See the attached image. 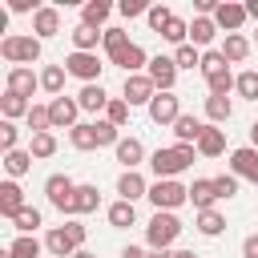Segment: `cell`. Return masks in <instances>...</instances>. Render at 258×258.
<instances>
[{
  "mask_svg": "<svg viewBox=\"0 0 258 258\" xmlns=\"http://www.w3.org/2000/svg\"><path fill=\"white\" fill-rule=\"evenodd\" d=\"M198 157V145H169V149H153L149 153V169L157 173V181H169L177 177L181 169H189Z\"/></svg>",
  "mask_w": 258,
  "mask_h": 258,
  "instance_id": "6da1fadb",
  "label": "cell"
},
{
  "mask_svg": "<svg viewBox=\"0 0 258 258\" xmlns=\"http://www.w3.org/2000/svg\"><path fill=\"white\" fill-rule=\"evenodd\" d=\"M0 56L12 64V69H28V64H36L40 60V40L28 32V36H20V32H8L4 40H0Z\"/></svg>",
  "mask_w": 258,
  "mask_h": 258,
  "instance_id": "7a4b0ae2",
  "label": "cell"
},
{
  "mask_svg": "<svg viewBox=\"0 0 258 258\" xmlns=\"http://www.w3.org/2000/svg\"><path fill=\"white\" fill-rule=\"evenodd\" d=\"M181 222H177V214H169V210H157L153 218H149V226H145V242H149V250H169L177 238H181Z\"/></svg>",
  "mask_w": 258,
  "mask_h": 258,
  "instance_id": "3957f363",
  "label": "cell"
},
{
  "mask_svg": "<svg viewBox=\"0 0 258 258\" xmlns=\"http://www.w3.org/2000/svg\"><path fill=\"white\" fill-rule=\"evenodd\" d=\"M44 194H48V206H52V210H60V214H69V218H73L77 181H73L69 173H48V177H44Z\"/></svg>",
  "mask_w": 258,
  "mask_h": 258,
  "instance_id": "277c9868",
  "label": "cell"
},
{
  "mask_svg": "<svg viewBox=\"0 0 258 258\" xmlns=\"http://www.w3.org/2000/svg\"><path fill=\"white\" fill-rule=\"evenodd\" d=\"M149 202L157 206V210H177V206H185L189 202V185H181L177 177H169V181H153L149 185Z\"/></svg>",
  "mask_w": 258,
  "mask_h": 258,
  "instance_id": "5b68a950",
  "label": "cell"
},
{
  "mask_svg": "<svg viewBox=\"0 0 258 258\" xmlns=\"http://www.w3.org/2000/svg\"><path fill=\"white\" fill-rule=\"evenodd\" d=\"M64 69H69V77H77V81H85V85H101V60H97V52H69L64 60H60Z\"/></svg>",
  "mask_w": 258,
  "mask_h": 258,
  "instance_id": "8992f818",
  "label": "cell"
},
{
  "mask_svg": "<svg viewBox=\"0 0 258 258\" xmlns=\"http://www.w3.org/2000/svg\"><path fill=\"white\" fill-rule=\"evenodd\" d=\"M145 77L157 85V93H173V85H177V60L173 56H149Z\"/></svg>",
  "mask_w": 258,
  "mask_h": 258,
  "instance_id": "52a82bcc",
  "label": "cell"
},
{
  "mask_svg": "<svg viewBox=\"0 0 258 258\" xmlns=\"http://www.w3.org/2000/svg\"><path fill=\"white\" fill-rule=\"evenodd\" d=\"M48 117H52V129H77L81 121V101L77 97H52L48 101Z\"/></svg>",
  "mask_w": 258,
  "mask_h": 258,
  "instance_id": "ba28073f",
  "label": "cell"
},
{
  "mask_svg": "<svg viewBox=\"0 0 258 258\" xmlns=\"http://www.w3.org/2000/svg\"><path fill=\"white\" fill-rule=\"evenodd\" d=\"M109 64H117V69H125V77H133V73H141V69H149V56H145V48L141 44H125V48H117V52H109Z\"/></svg>",
  "mask_w": 258,
  "mask_h": 258,
  "instance_id": "9c48e42d",
  "label": "cell"
},
{
  "mask_svg": "<svg viewBox=\"0 0 258 258\" xmlns=\"http://www.w3.org/2000/svg\"><path fill=\"white\" fill-rule=\"evenodd\" d=\"M121 97H125L129 105H145V109H149V101L157 97V85H153L145 73H133V77H125V89H121Z\"/></svg>",
  "mask_w": 258,
  "mask_h": 258,
  "instance_id": "30bf717a",
  "label": "cell"
},
{
  "mask_svg": "<svg viewBox=\"0 0 258 258\" xmlns=\"http://www.w3.org/2000/svg\"><path fill=\"white\" fill-rule=\"evenodd\" d=\"M230 173H234L238 181L246 177V181H254V185H258V149H250V145L234 149V153H230Z\"/></svg>",
  "mask_w": 258,
  "mask_h": 258,
  "instance_id": "8fae6325",
  "label": "cell"
},
{
  "mask_svg": "<svg viewBox=\"0 0 258 258\" xmlns=\"http://www.w3.org/2000/svg\"><path fill=\"white\" fill-rule=\"evenodd\" d=\"M177 117H181V105H177L173 93H157V97L149 101V121H153V125H173Z\"/></svg>",
  "mask_w": 258,
  "mask_h": 258,
  "instance_id": "7c38bea8",
  "label": "cell"
},
{
  "mask_svg": "<svg viewBox=\"0 0 258 258\" xmlns=\"http://www.w3.org/2000/svg\"><path fill=\"white\" fill-rule=\"evenodd\" d=\"M246 20H250V16H246V4H234V0H222V4H218V12H214V24H218V28H226V36H230V32H238Z\"/></svg>",
  "mask_w": 258,
  "mask_h": 258,
  "instance_id": "4fadbf2b",
  "label": "cell"
},
{
  "mask_svg": "<svg viewBox=\"0 0 258 258\" xmlns=\"http://www.w3.org/2000/svg\"><path fill=\"white\" fill-rule=\"evenodd\" d=\"M36 89H40V73H32V69H8L4 93H16V97H28V101H32Z\"/></svg>",
  "mask_w": 258,
  "mask_h": 258,
  "instance_id": "5bb4252c",
  "label": "cell"
},
{
  "mask_svg": "<svg viewBox=\"0 0 258 258\" xmlns=\"http://www.w3.org/2000/svg\"><path fill=\"white\" fill-rule=\"evenodd\" d=\"M56 32H60V8L44 4V8L32 16V36H36V40H48V36H56Z\"/></svg>",
  "mask_w": 258,
  "mask_h": 258,
  "instance_id": "9a60e30c",
  "label": "cell"
},
{
  "mask_svg": "<svg viewBox=\"0 0 258 258\" xmlns=\"http://www.w3.org/2000/svg\"><path fill=\"white\" fill-rule=\"evenodd\" d=\"M117 194H121V202H137V198H149V181H145L137 169H125V173L117 177Z\"/></svg>",
  "mask_w": 258,
  "mask_h": 258,
  "instance_id": "2e32d148",
  "label": "cell"
},
{
  "mask_svg": "<svg viewBox=\"0 0 258 258\" xmlns=\"http://www.w3.org/2000/svg\"><path fill=\"white\" fill-rule=\"evenodd\" d=\"M20 210H24V189H20V181H12V177L0 181V214L12 222Z\"/></svg>",
  "mask_w": 258,
  "mask_h": 258,
  "instance_id": "e0dca14e",
  "label": "cell"
},
{
  "mask_svg": "<svg viewBox=\"0 0 258 258\" xmlns=\"http://www.w3.org/2000/svg\"><path fill=\"white\" fill-rule=\"evenodd\" d=\"M202 133H206V125H202L198 117H189V113H181V117L173 121V137H177V145H198Z\"/></svg>",
  "mask_w": 258,
  "mask_h": 258,
  "instance_id": "ac0fdd59",
  "label": "cell"
},
{
  "mask_svg": "<svg viewBox=\"0 0 258 258\" xmlns=\"http://www.w3.org/2000/svg\"><path fill=\"white\" fill-rule=\"evenodd\" d=\"M113 153H117V161H121L125 169H137V165L145 161V145H141L137 137H121V141L113 145Z\"/></svg>",
  "mask_w": 258,
  "mask_h": 258,
  "instance_id": "d6986e66",
  "label": "cell"
},
{
  "mask_svg": "<svg viewBox=\"0 0 258 258\" xmlns=\"http://www.w3.org/2000/svg\"><path fill=\"white\" fill-rule=\"evenodd\" d=\"M189 202H194L198 214H202V210H214V202H222L218 189H214V177H198V181L189 185Z\"/></svg>",
  "mask_w": 258,
  "mask_h": 258,
  "instance_id": "ffe728a7",
  "label": "cell"
},
{
  "mask_svg": "<svg viewBox=\"0 0 258 258\" xmlns=\"http://www.w3.org/2000/svg\"><path fill=\"white\" fill-rule=\"evenodd\" d=\"M44 250H48L52 258H73V254H77V242L69 238V230H64V226H56V230H48V234H44Z\"/></svg>",
  "mask_w": 258,
  "mask_h": 258,
  "instance_id": "44dd1931",
  "label": "cell"
},
{
  "mask_svg": "<svg viewBox=\"0 0 258 258\" xmlns=\"http://www.w3.org/2000/svg\"><path fill=\"white\" fill-rule=\"evenodd\" d=\"M214 36H218V24H214V16H194V20H189V44H194V48H206V44H214Z\"/></svg>",
  "mask_w": 258,
  "mask_h": 258,
  "instance_id": "7402d4cb",
  "label": "cell"
},
{
  "mask_svg": "<svg viewBox=\"0 0 258 258\" xmlns=\"http://www.w3.org/2000/svg\"><path fill=\"white\" fill-rule=\"evenodd\" d=\"M222 56H226V64H242L246 56H250V40L242 36V32H230L226 40H222V48H218Z\"/></svg>",
  "mask_w": 258,
  "mask_h": 258,
  "instance_id": "603a6c76",
  "label": "cell"
},
{
  "mask_svg": "<svg viewBox=\"0 0 258 258\" xmlns=\"http://www.w3.org/2000/svg\"><path fill=\"white\" fill-rule=\"evenodd\" d=\"M77 101H81V109H85V113H105L113 97H109L101 85H85V89L77 93Z\"/></svg>",
  "mask_w": 258,
  "mask_h": 258,
  "instance_id": "cb8c5ba5",
  "label": "cell"
},
{
  "mask_svg": "<svg viewBox=\"0 0 258 258\" xmlns=\"http://www.w3.org/2000/svg\"><path fill=\"white\" fill-rule=\"evenodd\" d=\"M69 141H73V149H81V153L101 149V137H97V125H93V121H81L77 129H69Z\"/></svg>",
  "mask_w": 258,
  "mask_h": 258,
  "instance_id": "d4e9b609",
  "label": "cell"
},
{
  "mask_svg": "<svg viewBox=\"0 0 258 258\" xmlns=\"http://www.w3.org/2000/svg\"><path fill=\"white\" fill-rule=\"evenodd\" d=\"M198 153H202V157H222V153H226V129L206 125V133H202V141H198Z\"/></svg>",
  "mask_w": 258,
  "mask_h": 258,
  "instance_id": "484cf974",
  "label": "cell"
},
{
  "mask_svg": "<svg viewBox=\"0 0 258 258\" xmlns=\"http://www.w3.org/2000/svg\"><path fill=\"white\" fill-rule=\"evenodd\" d=\"M109 12H113V4H109V0H89V4L81 8V24H89V28H97V32H105L101 24L109 20Z\"/></svg>",
  "mask_w": 258,
  "mask_h": 258,
  "instance_id": "4316f807",
  "label": "cell"
},
{
  "mask_svg": "<svg viewBox=\"0 0 258 258\" xmlns=\"http://www.w3.org/2000/svg\"><path fill=\"white\" fill-rule=\"evenodd\" d=\"M64 77H69L64 64H44L40 69V89L52 93V97H64Z\"/></svg>",
  "mask_w": 258,
  "mask_h": 258,
  "instance_id": "83f0119b",
  "label": "cell"
},
{
  "mask_svg": "<svg viewBox=\"0 0 258 258\" xmlns=\"http://www.w3.org/2000/svg\"><path fill=\"white\" fill-rule=\"evenodd\" d=\"M69 36H73V52H97V40H105V32H97L89 24H77Z\"/></svg>",
  "mask_w": 258,
  "mask_h": 258,
  "instance_id": "f1b7e54d",
  "label": "cell"
},
{
  "mask_svg": "<svg viewBox=\"0 0 258 258\" xmlns=\"http://www.w3.org/2000/svg\"><path fill=\"white\" fill-rule=\"evenodd\" d=\"M40 250H44V242H36V234H20L4 250V258H40Z\"/></svg>",
  "mask_w": 258,
  "mask_h": 258,
  "instance_id": "f546056e",
  "label": "cell"
},
{
  "mask_svg": "<svg viewBox=\"0 0 258 258\" xmlns=\"http://www.w3.org/2000/svg\"><path fill=\"white\" fill-rule=\"evenodd\" d=\"M32 161H36V157H32L28 149H12V153H4V169H8V177H12V181H16V177H24V173L32 169Z\"/></svg>",
  "mask_w": 258,
  "mask_h": 258,
  "instance_id": "4dcf8cb0",
  "label": "cell"
},
{
  "mask_svg": "<svg viewBox=\"0 0 258 258\" xmlns=\"http://www.w3.org/2000/svg\"><path fill=\"white\" fill-rule=\"evenodd\" d=\"M28 109H32V101H28V97H16V93H4V97H0V113H4V121L28 117Z\"/></svg>",
  "mask_w": 258,
  "mask_h": 258,
  "instance_id": "1f68e13d",
  "label": "cell"
},
{
  "mask_svg": "<svg viewBox=\"0 0 258 258\" xmlns=\"http://www.w3.org/2000/svg\"><path fill=\"white\" fill-rule=\"evenodd\" d=\"M101 206V194H97V185H77V202H73V218H81V214H93Z\"/></svg>",
  "mask_w": 258,
  "mask_h": 258,
  "instance_id": "d6a6232c",
  "label": "cell"
},
{
  "mask_svg": "<svg viewBox=\"0 0 258 258\" xmlns=\"http://www.w3.org/2000/svg\"><path fill=\"white\" fill-rule=\"evenodd\" d=\"M105 218H109V226H117V230H129V226L137 222V210H133V202H113Z\"/></svg>",
  "mask_w": 258,
  "mask_h": 258,
  "instance_id": "836d02e7",
  "label": "cell"
},
{
  "mask_svg": "<svg viewBox=\"0 0 258 258\" xmlns=\"http://www.w3.org/2000/svg\"><path fill=\"white\" fill-rule=\"evenodd\" d=\"M230 113H234V105H230V97H206V117L214 121V125H226L230 121Z\"/></svg>",
  "mask_w": 258,
  "mask_h": 258,
  "instance_id": "e575fe53",
  "label": "cell"
},
{
  "mask_svg": "<svg viewBox=\"0 0 258 258\" xmlns=\"http://www.w3.org/2000/svg\"><path fill=\"white\" fill-rule=\"evenodd\" d=\"M226 230V218L218 214V210H202L198 214V234H206V238H218Z\"/></svg>",
  "mask_w": 258,
  "mask_h": 258,
  "instance_id": "d590c367",
  "label": "cell"
},
{
  "mask_svg": "<svg viewBox=\"0 0 258 258\" xmlns=\"http://www.w3.org/2000/svg\"><path fill=\"white\" fill-rule=\"evenodd\" d=\"M24 121H28L32 137H36V133H52V117H48V105H32Z\"/></svg>",
  "mask_w": 258,
  "mask_h": 258,
  "instance_id": "8d00e7d4",
  "label": "cell"
},
{
  "mask_svg": "<svg viewBox=\"0 0 258 258\" xmlns=\"http://www.w3.org/2000/svg\"><path fill=\"white\" fill-rule=\"evenodd\" d=\"M28 153H32L36 161H44V157H52V153H56V137H52V133H36V137L28 141Z\"/></svg>",
  "mask_w": 258,
  "mask_h": 258,
  "instance_id": "74e56055",
  "label": "cell"
},
{
  "mask_svg": "<svg viewBox=\"0 0 258 258\" xmlns=\"http://www.w3.org/2000/svg\"><path fill=\"white\" fill-rule=\"evenodd\" d=\"M234 89H238V97H246V101H258V69H246V73H238Z\"/></svg>",
  "mask_w": 258,
  "mask_h": 258,
  "instance_id": "f35d334b",
  "label": "cell"
},
{
  "mask_svg": "<svg viewBox=\"0 0 258 258\" xmlns=\"http://www.w3.org/2000/svg\"><path fill=\"white\" fill-rule=\"evenodd\" d=\"M161 36H165L169 44H177V48H181V44H189V24H185L181 16H173V20L165 24V32H161Z\"/></svg>",
  "mask_w": 258,
  "mask_h": 258,
  "instance_id": "ab89813d",
  "label": "cell"
},
{
  "mask_svg": "<svg viewBox=\"0 0 258 258\" xmlns=\"http://www.w3.org/2000/svg\"><path fill=\"white\" fill-rule=\"evenodd\" d=\"M129 109H133V105H129V101H125V97H113V101H109V109H105V121H109V125H117V129H121V125H125V121H129Z\"/></svg>",
  "mask_w": 258,
  "mask_h": 258,
  "instance_id": "60d3db41",
  "label": "cell"
},
{
  "mask_svg": "<svg viewBox=\"0 0 258 258\" xmlns=\"http://www.w3.org/2000/svg\"><path fill=\"white\" fill-rule=\"evenodd\" d=\"M234 81H238V77H234L230 69H222V73H214V77H206V85H210V93H214V97H226V93L234 89Z\"/></svg>",
  "mask_w": 258,
  "mask_h": 258,
  "instance_id": "b9f144b4",
  "label": "cell"
},
{
  "mask_svg": "<svg viewBox=\"0 0 258 258\" xmlns=\"http://www.w3.org/2000/svg\"><path fill=\"white\" fill-rule=\"evenodd\" d=\"M12 226H16L20 234H32V230L40 226V210H36V206H24V210L12 218Z\"/></svg>",
  "mask_w": 258,
  "mask_h": 258,
  "instance_id": "7bdbcfd3",
  "label": "cell"
},
{
  "mask_svg": "<svg viewBox=\"0 0 258 258\" xmlns=\"http://www.w3.org/2000/svg\"><path fill=\"white\" fill-rule=\"evenodd\" d=\"M145 20H149V28H153V32H165V24L173 20V12H169L165 4H149V16H145Z\"/></svg>",
  "mask_w": 258,
  "mask_h": 258,
  "instance_id": "ee69618b",
  "label": "cell"
},
{
  "mask_svg": "<svg viewBox=\"0 0 258 258\" xmlns=\"http://www.w3.org/2000/svg\"><path fill=\"white\" fill-rule=\"evenodd\" d=\"M173 60H177V69H202V52H198L194 44H181V48L173 52Z\"/></svg>",
  "mask_w": 258,
  "mask_h": 258,
  "instance_id": "f6af8a7d",
  "label": "cell"
},
{
  "mask_svg": "<svg viewBox=\"0 0 258 258\" xmlns=\"http://www.w3.org/2000/svg\"><path fill=\"white\" fill-rule=\"evenodd\" d=\"M101 44H105V56H109V52H117V48L129 44V32H125V28H105V40H101Z\"/></svg>",
  "mask_w": 258,
  "mask_h": 258,
  "instance_id": "bcb514c9",
  "label": "cell"
},
{
  "mask_svg": "<svg viewBox=\"0 0 258 258\" xmlns=\"http://www.w3.org/2000/svg\"><path fill=\"white\" fill-rule=\"evenodd\" d=\"M16 141H20L16 121H0V149H4V153H12V149H16Z\"/></svg>",
  "mask_w": 258,
  "mask_h": 258,
  "instance_id": "7dc6e473",
  "label": "cell"
},
{
  "mask_svg": "<svg viewBox=\"0 0 258 258\" xmlns=\"http://www.w3.org/2000/svg\"><path fill=\"white\" fill-rule=\"evenodd\" d=\"M117 12H121L125 20H133V16H149V4H145V0H121Z\"/></svg>",
  "mask_w": 258,
  "mask_h": 258,
  "instance_id": "c3c4849f",
  "label": "cell"
},
{
  "mask_svg": "<svg viewBox=\"0 0 258 258\" xmlns=\"http://www.w3.org/2000/svg\"><path fill=\"white\" fill-rule=\"evenodd\" d=\"M222 69H230L222 52H202V73H206V77H214V73H222Z\"/></svg>",
  "mask_w": 258,
  "mask_h": 258,
  "instance_id": "681fc988",
  "label": "cell"
},
{
  "mask_svg": "<svg viewBox=\"0 0 258 258\" xmlns=\"http://www.w3.org/2000/svg\"><path fill=\"white\" fill-rule=\"evenodd\" d=\"M214 189H218V198H234L238 194V177L234 173H218L214 177Z\"/></svg>",
  "mask_w": 258,
  "mask_h": 258,
  "instance_id": "f907efd6",
  "label": "cell"
},
{
  "mask_svg": "<svg viewBox=\"0 0 258 258\" xmlns=\"http://www.w3.org/2000/svg\"><path fill=\"white\" fill-rule=\"evenodd\" d=\"M64 230H69V238L77 242V250H85V238H89V226H85L81 218H69V222H64Z\"/></svg>",
  "mask_w": 258,
  "mask_h": 258,
  "instance_id": "816d5d0a",
  "label": "cell"
},
{
  "mask_svg": "<svg viewBox=\"0 0 258 258\" xmlns=\"http://www.w3.org/2000/svg\"><path fill=\"white\" fill-rule=\"evenodd\" d=\"M40 8H44V4H36V0H8V12H32V16H36Z\"/></svg>",
  "mask_w": 258,
  "mask_h": 258,
  "instance_id": "f5cc1de1",
  "label": "cell"
},
{
  "mask_svg": "<svg viewBox=\"0 0 258 258\" xmlns=\"http://www.w3.org/2000/svg\"><path fill=\"white\" fill-rule=\"evenodd\" d=\"M242 258H258V234L242 238Z\"/></svg>",
  "mask_w": 258,
  "mask_h": 258,
  "instance_id": "db71d44e",
  "label": "cell"
},
{
  "mask_svg": "<svg viewBox=\"0 0 258 258\" xmlns=\"http://www.w3.org/2000/svg\"><path fill=\"white\" fill-rule=\"evenodd\" d=\"M121 258H149V250H141V246H125Z\"/></svg>",
  "mask_w": 258,
  "mask_h": 258,
  "instance_id": "11a10c76",
  "label": "cell"
},
{
  "mask_svg": "<svg viewBox=\"0 0 258 258\" xmlns=\"http://www.w3.org/2000/svg\"><path fill=\"white\" fill-rule=\"evenodd\" d=\"M246 16H250V20H258V0H246Z\"/></svg>",
  "mask_w": 258,
  "mask_h": 258,
  "instance_id": "9f6ffc18",
  "label": "cell"
},
{
  "mask_svg": "<svg viewBox=\"0 0 258 258\" xmlns=\"http://www.w3.org/2000/svg\"><path fill=\"white\" fill-rule=\"evenodd\" d=\"M169 258H198L194 250H169Z\"/></svg>",
  "mask_w": 258,
  "mask_h": 258,
  "instance_id": "6f0895ef",
  "label": "cell"
},
{
  "mask_svg": "<svg viewBox=\"0 0 258 258\" xmlns=\"http://www.w3.org/2000/svg\"><path fill=\"white\" fill-rule=\"evenodd\" d=\"M250 149H258V121L250 125Z\"/></svg>",
  "mask_w": 258,
  "mask_h": 258,
  "instance_id": "680465c9",
  "label": "cell"
},
{
  "mask_svg": "<svg viewBox=\"0 0 258 258\" xmlns=\"http://www.w3.org/2000/svg\"><path fill=\"white\" fill-rule=\"evenodd\" d=\"M73 258H97V254H89V250H77V254H73Z\"/></svg>",
  "mask_w": 258,
  "mask_h": 258,
  "instance_id": "91938a15",
  "label": "cell"
},
{
  "mask_svg": "<svg viewBox=\"0 0 258 258\" xmlns=\"http://www.w3.org/2000/svg\"><path fill=\"white\" fill-rule=\"evenodd\" d=\"M149 258H169V250H153V254H149Z\"/></svg>",
  "mask_w": 258,
  "mask_h": 258,
  "instance_id": "94428289",
  "label": "cell"
},
{
  "mask_svg": "<svg viewBox=\"0 0 258 258\" xmlns=\"http://www.w3.org/2000/svg\"><path fill=\"white\" fill-rule=\"evenodd\" d=\"M254 40H258V32H254Z\"/></svg>",
  "mask_w": 258,
  "mask_h": 258,
  "instance_id": "6125c7cd",
  "label": "cell"
}]
</instances>
